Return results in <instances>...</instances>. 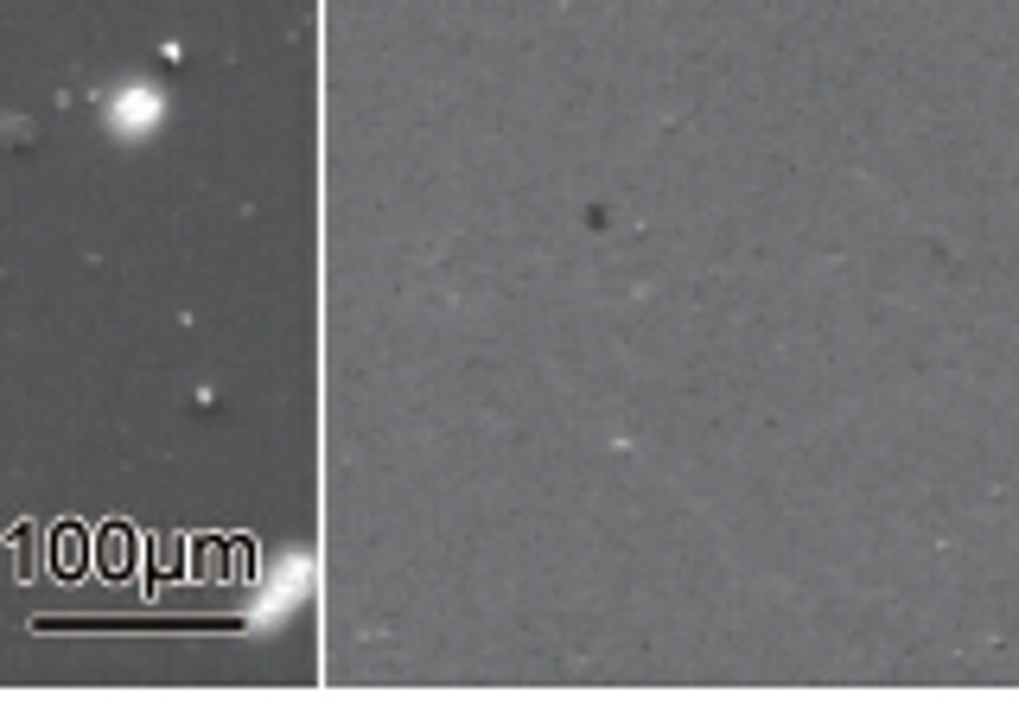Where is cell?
I'll return each instance as SVG.
<instances>
[{
  "instance_id": "1",
  "label": "cell",
  "mask_w": 1019,
  "mask_h": 726,
  "mask_svg": "<svg viewBox=\"0 0 1019 726\" xmlns=\"http://www.w3.org/2000/svg\"><path fill=\"white\" fill-rule=\"evenodd\" d=\"M58 555H64V561H58L64 574H77V567H83V561H77V555H83V535H77V529H64V535H58Z\"/></svg>"
}]
</instances>
